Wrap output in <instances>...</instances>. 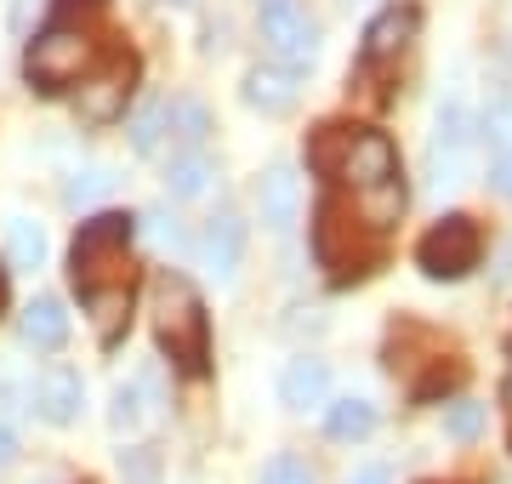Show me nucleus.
<instances>
[{"label":"nucleus","instance_id":"15","mask_svg":"<svg viewBox=\"0 0 512 484\" xmlns=\"http://www.w3.org/2000/svg\"><path fill=\"white\" fill-rule=\"evenodd\" d=\"M23 342L40 348V354H57L63 342H69V314H63V302L57 297H35L23 308Z\"/></svg>","mask_w":512,"mask_h":484},{"label":"nucleus","instance_id":"22","mask_svg":"<svg viewBox=\"0 0 512 484\" xmlns=\"http://www.w3.org/2000/svg\"><path fill=\"white\" fill-rule=\"evenodd\" d=\"M165 120H171V103H165V97L143 103V109L131 114V149H137V154H154V149H160Z\"/></svg>","mask_w":512,"mask_h":484},{"label":"nucleus","instance_id":"9","mask_svg":"<svg viewBox=\"0 0 512 484\" xmlns=\"http://www.w3.org/2000/svg\"><path fill=\"white\" fill-rule=\"evenodd\" d=\"M80 405H86V382H80V371H69V365L40 371V382H35V410L52 422V428H69V422H80Z\"/></svg>","mask_w":512,"mask_h":484},{"label":"nucleus","instance_id":"3","mask_svg":"<svg viewBox=\"0 0 512 484\" xmlns=\"http://www.w3.org/2000/svg\"><path fill=\"white\" fill-rule=\"evenodd\" d=\"M131 234H137V217H126V211H103V217H92V223H80V234H74V291H103V285H131L126 274V245Z\"/></svg>","mask_w":512,"mask_h":484},{"label":"nucleus","instance_id":"28","mask_svg":"<svg viewBox=\"0 0 512 484\" xmlns=\"http://www.w3.org/2000/svg\"><path fill=\"white\" fill-rule=\"evenodd\" d=\"M490 188L512 200V149H501V154H495V166H490Z\"/></svg>","mask_w":512,"mask_h":484},{"label":"nucleus","instance_id":"20","mask_svg":"<svg viewBox=\"0 0 512 484\" xmlns=\"http://www.w3.org/2000/svg\"><path fill=\"white\" fill-rule=\"evenodd\" d=\"M205 183H211V160H205V154H171V166H165V188H171L177 200H194Z\"/></svg>","mask_w":512,"mask_h":484},{"label":"nucleus","instance_id":"16","mask_svg":"<svg viewBox=\"0 0 512 484\" xmlns=\"http://www.w3.org/2000/svg\"><path fill=\"white\" fill-rule=\"evenodd\" d=\"M80 302H86V314H92L97 336H103V348H114V342H120V325H126V314H131V285L80 291Z\"/></svg>","mask_w":512,"mask_h":484},{"label":"nucleus","instance_id":"12","mask_svg":"<svg viewBox=\"0 0 512 484\" xmlns=\"http://www.w3.org/2000/svg\"><path fill=\"white\" fill-rule=\"evenodd\" d=\"M200 257H205V268H211V274H217V280H234L239 257H245V223H239L234 211H217V217H211V223H205Z\"/></svg>","mask_w":512,"mask_h":484},{"label":"nucleus","instance_id":"27","mask_svg":"<svg viewBox=\"0 0 512 484\" xmlns=\"http://www.w3.org/2000/svg\"><path fill=\"white\" fill-rule=\"evenodd\" d=\"M143 410H137V388H114V428H131Z\"/></svg>","mask_w":512,"mask_h":484},{"label":"nucleus","instance_id":"6","mask_svg":"<svg viewBox=\"0 0 512 484\" xmlns=\"http://www.w3.org/2000/svg\"><path fill=\"white\" fill-rule=\"evenodd\" d=\"M256 29H262V46L274 52V63H285V69H308L319 57V23L308 18L302 0H262Z\"/></svg>","mask_w":512,"mask_h":484},{"label":"nucleus","instance_id":"14","mask_svg":"<svg viewBox=\"0 0 512 484\" xmlns=\"http://www.w3.org/2000/svg\"><path fill=\"white\" fill-rule=\"evenodd\" d=\"M325 388H330V371L325 359H291L285 376H279V405L285 410H308V405H325Z\"/></svg>","mask_w":512,"mask_h":484},{"label":"nucleus","instance_id":"18","mask_svg":"<svg viewBox=\"0 0 512 484\" xmlns=\"http://www.w3.org/2000/svg\"><path fill=\"white\" fill-rule=\"evenodd\" d=\"M353 211H359L376 234H387L404 211V183L393 177V183H376V188H365V194H353Z\"/></svg>","mask_w":512,"mask_h":484},{"label":"nucleus","instance_id":"10","mask_svg":"<svg viewBox=\"0 0 512 484\" xmlns=\"http://www.w3.org/2000/svg\"><path fill=\"white\" fill-rule=\"evenodd\" d=\"M416 23H421V12L416 6H382L376 18H370V29H365V63H387V57H399L410 40H416Z\"/></svg>","mask_w":512,"mask_h":484},{"label":"nucleus","instance_id":"2","mask_svg":"<svg viewBox=\"0 0 512 484\" xmlns=\"http://www.w3.org/2000/svg\"><path fill=\"white\" fill-rule=\"evenodd\" d=\"M154 336H160V348L171 354L177 371H188V376L205 371V359H211L205 302H200V291H194L183 274H171V268L154 280Z\"/></svg>","mask_w":512,"mask_h":484},{"label":"nucleus","instance_id":"24","mask_svg":"<svg viewBox=\"0 0 512 484\" xmlns=\"http://www.w3.org/2000/svg\"><path fill=\"white\" fill-rule=\"evenodd\" d=\"M109 183H114L109 171H74L69 188H63V200H69V205H92L97 194H109Z\"/></svg>","mask_w":512,"mask_h":484},{"label":"nucleus","instance_id":"8","mask_svg":"<svg viewBox=\"0 0 512 484\" xmlns=\"http://www.w3.org/2000/svg\"><path fill=\"white\" fill-rule=\"evenodd\" d=\"M131 86H137V57H109L86 86H80V120L86 126H114L131 103Z\"/></svg>","mask_w":512,"mask_h":484},{"label":"nucleus","instance_id":"25","mask_svg":"<svg viewBox=\"0 0 512 484\" xmlns=\"http://www.w3.org/2000/svg\"><path fill=\"white\" fill-rule=\"evenodd\" d=\"M262 484H313V467L302 456H274L262 467Z\"/></svg>","mask_w":512,"mask_h":484},{"label":"nucleus","instance_id":"26","mask_svg":"<svg viewBox=\"0 0 512 484\" xmlns=\"http://www.w3.org/2000/svg\"><path fill=\"white\" fill-rule=\"evenodd\" d=\"M120 473H126L131 484H154L160 462H154V450H148V445H137V450H126V456H120Z\"/></svg>","mask_w":512,"mask_h":484},{"label":"nucleus","instance_id":"19","mask_svg":"<svg viewBox=\"0 0 512 484\" xmlns=\"http://www.w3.org/2000/svg\"><path fill=\"white\" fill-rule=\"evenodd\" d=\"M165 131L177 137V149H183V154H200L205 131H211V114H205V103H194V97H177V103H171Z\"/></svg>","mask_w":512,"mask_h":484},{"label":"nucleus","instance_id":"17","mask_svg":"<svg viewBox=\"0 0 512 484\" xmlns=\"http://www.w3.org/2000/svg\"><path fill=\"white\" fill-rule=\"evenodd\" d=\"M325 433L336 445L370 439V433H376V405H370V399H336V405L325 410Z\"/></svg>","mask_w":512,"mask_h":484},{"label":"nucleus","instance_id":"23","mask_svg":"<svg viewBox=\"0 0 512 484\" xmlns=\"http://www.w3.org/2000/svg\"><path fill=\"white\" fill-rule=\"evenodd\" d=\"M478 428H484V405L456 399V405H450V416H444V433H450L456 445H467V439H478Z\"/></svg>","mask_w":512,"mask_h":484},{"label":"nucleus","instance_id":"21","mask_svg":"<svg viewBox=\"0 0 512 484\" xmlns=\"http://www.w3.org/2000/svg\"><path fill=\"white\" fill-rule=\"evenodd\" d=\"M6 251H12L18 268H40V262H46V234H40V223L12 217V223H6Z\"/></svg>","mask_w":512,"mask_h":484},{"label":"nucleus","instance_id":"32","mask_svg":"<svg viewBox=\"0 0 512 484\" xmlns=\"http://www.w3.org/2000/svg\"><path fill=\"white\" fill-rule=\"evenodd\" d=\"M501 405H507V428H512V376H507V388H501Z\"/></svg>","mask_w":512,"mask_h":484},{"label":"nucleus","instance_id":"33","mask_svg":"<svg viewBox=\"0 0 512 484\" xmlns=\"http://www.w3.org/2000/svg\"><path fill=\"white\" fill-rule=\"evenodd\" d=\"M0 308H6V268H0Z\"/></svg>","mask_w":512,"mask_h":484},{"label":"nucleus","instance_id":"1","mask_svg":"<svg viewBox=\"0 0 512 484\" xmlns=\"http://www.w3.org/2000/svg\"><path fill=\"white\" fill-rule=\"evenodd\" d=\"M308 166L348 183L353 194H365V188L399 177V149L370 126H319V137L308 143Z\"/></svg>","mask_w":512,"mask_h":484},{"label":"nucleus","instance_id":"4","mask_svg":"<svg viewBox=\"0 0 512 484\" xmlns=\"http://www.w3.org/2000/svg\"><path fill=\"white\" fill-rule=\"evenodd\" d=\"M313 257H319V268H330V280H359L382 257V234L342 200H325L319 223H313Z\"/></svg>","mask_w":512,"mask_h":484},{"label":"nucleus","instance_id":"30","mask_svg":"<svg viewBox=\"0 0 512 484\" xmlns=\"http://www.w3.org/2000/svg\"><path fill=\"white\" fill-rule=\"evenodd\" d=\"M18 462V439H12V428L0 422V467H12Z\"/></svg>","mask_w":512,"mask_h":484},{"label":"nucleus","instance_id":"11","mask_svg":"<svg viewBox=\"0 0 512 484\" xmlns=\"http://www.w3.org/2000/svg\"><path fill=\"white\" fill-rule=\"evenodd\" d=\"M256 205H262V223L274 234H291L296 228V211H302V188H296V171L291 166H274L262 183H256Z\"/></svg>","mask_w":512,"mask_h":484},{"label":"nucleus","instance_id":"7","mask_svg":"<svg viewBox=\"0 0 512 484\" xmlns=\"http://www.w3.org/2000/svg\"><path fill=\"white\" fill-rule=\"evenodd\" d=\"M478 257H484V234H478L473 217H444L416 245V262H421L427 280H461V274L478 268Z\"/></svg>","mask_w":512,"mask_h":484},{"label":"nucleus","instance_id":"5","mask_svg":"<svg viewBox=\"0 0 512 484\" xmlns=\"http://www.w3.org/2000/svg\"><path fill=\"white\" fill-rule=\"evenodd\" d=\"M97 57V40L86 29H74V23H46L35 40H29V57H23V69L35 80L40 92H63L74 80L92 69Z\"/></svg>","mask_w":512,"mask_h":484},{"label":"nucleus","instance_id":"13","mask_svg":"<svg viewBox=\"0 0 512 484\" xmlns=\"http://www.w3.org/2000/svg\"><path fill=\"white\" fill-rule=\"evenodd\" d=\"M245 103L262 114H291L296 109V69L285 63H256L245 75Z\"/></svg>","mask_w":512,"mask_h":484},{"label":"nucleus","instance_id":"31","mask_svg":"<svg viewBox=\"0 0 512 484\" xmlns=\"http://www.w3.org/2000/svg\"><path fill=\"white\" fill-rule=\"evenodd\" d=\"M348 484H393V479H387V467H376V462H370V467H359V473H353Z\"/></svg>","mask_w":512,"mask_h":484},{"label":"nucleus","instance_id":"29","mask_svg":"<svg viewBox=\"0 0 512 484\" xmlns=\"http://www.w3.org/2000/svg\"><path fill=\"white\" fill-rule=\"evenodd\" d=\"M103 0H57V12H52V23H69L74 12H97Z\"/></svg>","mask_w":512,"mask_h":484}]
</instances>
